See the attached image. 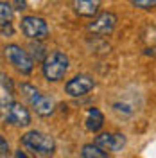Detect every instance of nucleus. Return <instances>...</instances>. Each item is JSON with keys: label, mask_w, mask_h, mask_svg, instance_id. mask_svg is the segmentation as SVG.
I'll list each match as a JSON object with an SVG mask.
<instances>
[{"label": "nucleus", "mask_w": 156, "mask_h": 158, "mask_svg": "<svg viewBox=\"0 0 156 158\" xmlns=\"http://www.w3.org/2000/svg\"><path fill=\"white\" fill-rule=\"evenodd\" d=\"M11 18H13V9L7 2H2L0 4V23H2V34H13L11 31Z\"/></svg>", "instance_id": "nucleus-11"}, {"label": "nucleus", "mask_w": 156, "mask_h": 158, "mask_svg": "<svg viewBox=\"0 0 156 158\" xmlns=\"http://www.w3.org/2000/svg\"><path fill=\"white\" fill-rule=\"evenodd\" d=\"M11 95H13V90L9 86V77L6 74H2V108L9 106L11 102Z\"/></svg>", "instance_id": "nucleus-14"}, {"label": "nucleus", "mask_w": 156, "mask_h": 158, "mask_svg": "<svg viewBox=\"0 0 156 158\" xmlns=\"http://www.w3.org/2000/svg\"><path fill=\"white\" fill-rule=\"evenodd\" d=\"M20 27L22 32L31 40H45L49 36V25L39 16H23Z\"/></svg>", "instance_id": "nucleus-5"}, {"label": "nucleus", "mask_w": 156, "mask_h": 158, "mask_svg": "<svg viewBox=\"0 0 156 158\" xmlns=\"http://www.w3.org/2000/svg\"><path fill=\"white\" fill-rule=\"evenodd\" d=\"M93 86H95V81L90 77V76L79 74V76L72 77L68 83L65 85V92H67L68 95H72V97H81V95L88 94Z\"/></svg>", "instance_id": "nucleus-8"}, {"label": "nucleus", "mask_w": 156, "mask_h": 158, "mask_svg": "<svg viewBox=\"0 0 156 158\" xmlns=\"http://www.w3.org/2000/svg\"><path fill=\"white\" fill-rule=\"evenodd\" d=\"M68 67H70L68 56L61 50H56V52H52L45 58L43 65H41V70H43V76H45L47 81H59L68 72Z\"/></svg>", "instance_id": "nucleus-1"}, {"label": "nucleus", "mask_w": 156, "mask_h": 158, "mask_svg": "<svg viewBox=\"0 0 156 158\" xmlns=\"http://www.w3.org/2000/svg\"><path fill=\"white\" fill-rule=\"evenodd\" d=\"M131 4L138 9H153V7H156V0H131Z\"/></svg>", "instance_id": "nucleus-15"}, {"label": "nucleus", "mask_w": 156, "mask_h": 158, "mask_svg": "<svg viewBox=\"0 0 156 158\" xmlns=\"http://www.w3.org/2000/svg\"><path fill=\"white\" fill-rule=\"evenodd\" d=\"M4 56L18 72H22V74H31L32 72V67H34L32 59L20 45H14V43L6 45L4 47Z\"/></svg>", "instance_id": "nucleus-4"}, {"label": "nucleus", "mask_w": 156, "mask_h": 158, "mask_svg": "<svg viewBox=\"0 0 156 158\" xmlns=\"http://www.w3.org/2000/svg\"><path fill=\"white\" fill-rule=\"evenodd\" d=\"M81 156L83 158H109L106 151H102L101 148H97L95 144H86V146H83Z\"/></svg>", "instance_id": "nucleus-13"}, {"label": "nucleus", "mask_w": 156, "mask_h": 158, "mask_svg": "<svg viewBox=\"0 0 156 158\" xmlns=\"http://www.w3.org/2000/svg\"><path fill=\"white\" fill-rule=\"evenodd\" d=\"M14 158H29V156H27V155L20 149V151H16V153H14Z\"/></svg>", "instance_id": "nucleus-17"}, {"label": "nucleus", "mask_w": 156, "mask_h": 158, "mask_svg": "<svg viewBox=\"0 0 156 158\" xmlns=\"http://www.w3.org/2000/svg\"><path fill=\"white\" fill-rule=\"evenodd\" d=\"M0 144H2V156H6V155H7V151H9V148H7V144H6V138H4V137L0 138Z\"/></svg>", "instance_id": "nucleus-16"}, {"label": "nucleus", "mask_w": 156, "mask_h": 158, "mask_svg": "<svg viewBox=\"0 0 156 158\" xmlns=\"http://www.w3.org/2000/svg\"><path fill=\"white\" fill-rule=\"evenodd\" d=\"M22 144L25 146L27 149H31L32 153H38V155H43V156H49L54 153V140L45 135V133H39V131H29L22 137Z\"/></svg>", "instance_id": "nucleus-3"}, {"label": "nucleus", "mask_w": 156, "mask_h": 158, "mask_svg": "<svg viewBox=\"0 0 156 158\" xmlns=\"http://www.w3.org/2000/svg\"><path fill=\"white\" fill-rule=\"evenodd\" d=\"M93 144L106 153H118L126 146V137L122 133H102V135L95 137Z\"/></svg>", "instance_id": "nucleus-7"}, {"label": "nucleus", "mask_w": 156, "mask_h": 158, "mask_svg": "<svg viewBox=\"0 0 156 158\" xmlns=\"http://www.w3.org/2000/svg\"><path fill=\"white\" fill-rule=\"evenodd\" d=\"M115 23H117V16L113 13H101L97 18L88 25V31H92L95 34H109L115 29Z\"/></svg>", "instance_id": "nucleus-9"}, {"label": "nucleus", "mask_w": 156, "mask_h": 158, "mask_svg": "<svg viewBox=\"0 0 156 158\" xmlns=\"http://www.w3.org/2000/svg\"><path fill=\"white\" fill-rule=\"evenodd\" d=\"M20 90L23 92V95L27 97L29 104L34 108V111L41 115V117H47L54 111V101L49 97V95H43L39 90H36L34 86H31L27 83L20 85Z\"/></svg>", "instance_id": "nucleus-2"}, {"label": "nucleus", "mask_w": 156, "mask_h": 158, "mask_svg": "<svg viewBox=\"0 0 156 158\" xmlns=\"http://www.w3.org/2000/svg\"><path fill=\"white\" fill-rule=\"evenodd\" d=\"M4 120L13 126H29L31 115L27 108H23L20 102H11L9 106L4 108Z\"/></svg>", "instance_id": "nucleus-6"}, {"label": "nucleus", "mask_w": 156, "mask_h": 158, "mask_svg": "<svg viewBox=\"0 0 156 158\" xmlns=\"http://www.w3.org/2000/svg\"><path fill=\"white\" fill-rule=\"evenodd\" d=\"M104 126V117H102V113H101V110L97 108H92L88 110L86 113V128L90 131H99V129Z\"/></svg>", "instance_id": "nucleus-12"}, {"label": "nucleus", "mask_w": 156, "mask_h": 158, "mask_svg": "<svg viewBox=\"0 0 156 158\" xmlns=\"http://www.w3.org/2000/svg\"><path fill=\"white\" fill-rule=\"evenodd\" d=\"M72 7L79 16H95L99 7H101V0H72Z\"/></svg>", "instance_id": "nucleus-10"}]
</instances>
